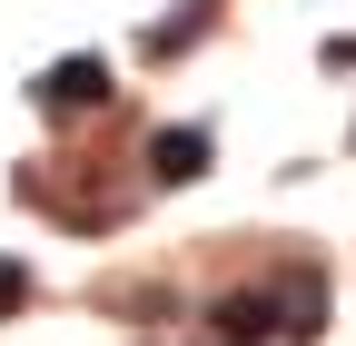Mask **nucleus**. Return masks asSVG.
Wrapping results in <instances>:
<instances>
[{"label": "nucleus", "mask_w": 356, "mask_h": 346, "mask_svg": "<svg viewBox=\"0 0 356 346\" xmlns=\"http://www.w3.org/2000/svg\"><path fill=\"white\" fill-rule=\"evenodd\" d=\"M208 327H218V346H267L277 336V297H218Z\"/></svg>", "instance_id": "obj_3"}, {"label": "nucleus", "mask_w": 356, "mask_h": 346, "mask_svg": "<svg viewBox=\"0 0 356 346\" xmlns=\"http://www.w3.org/2000/svg\"><path fill=\"white\" fill-rule=\"evenodd\" d=\"M267 297H277V327H287V336H317V317H327V287H317V267H297L287 287H267Z\"/></svg>", "instance_id": "obj_4"}, {"label": "nucleus", "mask_w": 356, "mask_h": 346, "mask_svg": "<svg viewBox=\"0 0 356 346\" xmlns=\"http://www.w3.org/2000/svg\"><path fill=\"white\" fill-rule=\"evenodd\" d=\"M208 158H218V139H208L198 119H178V129H159V139H149V179H159V188H188Z\"/></svg>", "instance_id": "obj_2"}, {"label": "nucleus", "mask_w": 356, "mask_h": 346, "mask_svg": "<svg viewBox=\"0 0 356 346\" xmlns=\"http://www.w3.org/2000/svg\"><path fill=\"white\" fill-rule=\"evenodd\" d=\"M30 99L50 109V119H89V109L109 99V69H99V60H60V69L30 79Z\"/></svg>", "instance_id": "obj_1"}, {"label": "nucleus", "mask_w": 356, "mask_h": 346, "mask_svg": "<svg viewBox=\"0 0 356 346\" xmlns=\"http://www.w3.org/2000/svg\"><path fill=\"white\" fill-rule=\"evenodd\" d=\"M208 10H218V0H178V20H159V30H149V60H178V50L208 30Z\"/></svg>", "instance_id": "obj_5"}, {"label": "nucleus", "mask_w": 356, "mask_h": 346, "mask_svg": "<svg viewBox=\"0 0 356 346\" xmlns=\"http://www.w3.org/2000/svg\"><path fill=\"white\" fill-rule=\"evenodd\" d=\"M30 307V267H20V257H0V317H20Z\"/></svg>", "instance_id": "obj_6"}]
</instances>
